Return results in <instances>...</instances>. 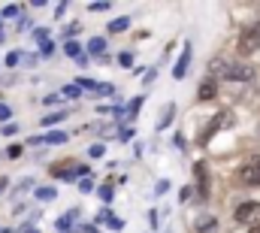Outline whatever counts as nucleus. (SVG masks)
<instances>
[{
    "instance_id": "obj_7",
    "label": "nucleus",
    "mask_w": 260,
    "mask_h": 233,
    "mask_svg": "<svg viewBox=\"0 0 260 233\" xmlns=\"http://www.w3.org/2000/svg\"><path fill=\"white\" fill-rule=\"evenodd\" d=\"M188 64H191V46H185L182 58H179L176 70H173V79H185V73H188Z\"/></svg>"
},
{
    "instance_id": "obj_20",
    "label": "nucleus",
    "mask_w": 260,
    "mask_h": 233,
    "mask_svg": "<svg viewBox=\"0 0 260 233\" xmlns=\"http://www.w3.org/2000/svg\"><path fill=\"white\" fill-rule=\"evenodd\" d=\"M139 106H142V97H136V100H133V103H130L127 115H130V118H136V112H139Z\"/></svg>"
},
{
    "instance_id": "obj_16",
    "label": "nucleus",
    "mask_w": 260,
    "mask_h": 233,
    "mask_svg": "<svg viewBox=\"0 0 260 233\" xmlns=\"http://www.w3.org/2000/svg\"><path fill=\"white\" fill-rule=\"evenodd\" d=\"M61 94H64V97H82V88H79V85H67Z\"/></svg>"
},
{
    "instance_id": "obj_19",
    "label": "nucleus",
    "mask_w": 260,
    "mask_h": 233,
    "mask_svg": "<svg viewBox=\"0 0 260 233\" xmlns=\"http://www.w3.org/2000/svg\"><path fill=\"white\" fill-rule=\"evenodd\" d=\"M118 64H121V67H133V55H130V52H121V55H118Z\"/></svg>"
},
{
    "instance_id": "obj_5",
    "label": "nucleus",
    "mask_w": 260,
    "mask_h": 233,
    "mask_svg": "<svg viewBox=\"0 0 260 233\" xmlns=\"http://www.w3.org/2000/svg\"><path fill=\"white\" fill-rule=\"evenodd\" d=\"M194 176H197V188H200V197L206 200L209 197V170H206V164L200 161V164H194Z\"/></svg>"
},
{
    "instance_id": "obj_31",
    "label": "nucleus",
    "mask_w": 260,
    "mask_h": 233,
    "mask_svg": "<svg viewBox=\"0 0 260 233\" xmlns=\"http://www.w3.org/2000/svg\"><path fill=\"white\" fill-rule=\"evenodd\" d=\"M6 185H9V179H0V191H3V188H6Z\"/></svg>"
},
{
    "instance_id": "obj_4",
    "label": "nucleus",
    "mask_w": 260,
    "mask_h": 233,
    "mask_svg": "<svg viewBox=\"0 0 260 233\" xmlns=\"http://www.w3.org/2000/svg\"><path fill=\"white\" fill-rule=\"evenodd\" d=\"M254 218H260V203H242V206L236 209V221L248 224V221H254Z\"/></svg>"
},
{
    "instance_id": "obj_6",
    "label": "nucleus",
    "mask_w": 260,
    "mask_h": 233,
    "mask_svg": "<svg viewBox=\"0 0 260 233\" xmlns=\"http://www.w3.org/2000/svg\"><path fill=\"white\" fill-rule=\"evenodd\" d=\"M215 94H218V82H215V79L200 82V88H197V97H200V100H212Z\"/></svg>"
},
{
    "instance_id": "obj_12",
    "label": "nucleus",
    "mask_w": 260,
    "mask_h": 233,
    "mask_svg": "<svg viewBox=\"0 0 260 233\" xmlns=\"http://www.w3.org/2000/svg\"><path fill=\"white\" fill-rule=\"evenodd\" d=\"M40 142H52V145H61V142H67V133H64V130H55V133H49V136H43Z\"/></svg>"
},
{
    "instance_id": "obj_24",
    "label": "nucleus",
    "mask_w": 260,
    "mask_h": 233,
    "mask_svg": "<svg viewBox=\"0 0 260 233\" xmlns=\"http://www.w3.org/2000/svg\"><path fill=\"white\" fill-rule=\"evenodd\" d=\"M103 152H106V145H91V152H88V155H91V158H100Z\"/></svg>"
},
{
    "instance_id": "obj_3",
    "label": "nucleus",
    "mask_w": 260,
    "mask_h": 233,
    "mask_svg": "<svg viewBox=\"0 0 260 233\" xmlns=\"http://www.w3.org/2000/svg\"><path fill=\"white\" fill-rule=\"evenodd\" d=\"M242 182L245 185H260V158H251V161H245V167H242Z\"/></svg>"
},
{
    "instance_id": "obj_22",
    "label": "nucleus",
    "mask_w": 260,
    "mask_h": 233,
    "mask_svg": "<svg viewBox=\"0 0 260 233\" xmlns=\"http://www.w3.org/2000/svg\"><path fill=\"white\" fill-rule=\"evenodd\" d=\"M212 224H215L212 218H197V230H209Z\"/></svg>"
},
{
    "instance_id": "obj_29",
    "label": "nucleus",
    "mask_w": 260,
    "mask_h": 233,
    "mask_svg": "<svg viewBox=\"0 0 260 233\" xmlns=\"http://www.w3.org/2000/svg\"><path fill=\"white\" fill-rule=\"evenodd\" d=\"M52 52H55V43H52V40H46V43H43V55H52Z\"/></svg>"
},
{
    "instance_id": "obj_18",
    "label": "nucleus",
    "mask_w": 260,
    "mask_h": 233,
    "mask_svg": "<svg viewBox=\"0 0 260 233\" xmlns=\"http://www.w3.org/2000/svg\"><path fill=\"white\" fill-rule=\"evenodd\" d=\"M97 194H100V200H103V203H109V200H112V194H115V191H112V188H109V185H103V188H100V191H97Z\"/></svg>"
},
{
    "instance_id": "obj_2",
    "label": "nucleus",
    "mask_w": 260,
    "mask_h": 233,
    "mask_svg": "<svg viewBox=\"0 0 260 233\" xmlns=\"http://www.w3.org/2000/svg\"><path fill=\"white\" fill-rule=\"evenodd\" d=\"M239 52H242V55L260 52V24H251V27L242 31V37H239Z\"/></svg>"
},
{
    "instance_id": "obj_25",
    "label": "nucleus",
    "mask_w": 260,
    "mask_h": 233,
    "mask_svg": "<svg viewBox=\"0 0 260 233\" xmlns=\"http://www.w3.org/2000/svg\"><path fill=\"white\" fill-rule=\"evenodd\" d=\"M167 191H170V182H167V179H160V182H157V191H154V194H167Z\"/></svg>"
},
{
    "instance_id": "obj_23",
    "label": "nucleus",
    "mask_w": 260,
    "mask_h": 233,
    "mask_svg": "<svg viewBox=\"0 0 260 233\" xmlns=\"http://www.w3.org/2000/svg\"><path fill=\"white\" fill-rule=\"evenodd\" d=\"M18 61H21V55H18V52H9V55H6V67H15Z\"/></svg>"
},
{
    "instance_id": "obj_9",
    "label": "nucleus",
    "mask_w": 260,
    "mask_h": 233,
    "mask_svg": "<svg viewBox=\"0 0 260 233\" xmlns=\"http://www.w3.org/2000/svg\"><path fill=\"white\" fill-rule=\"evenodd\" d=\"M88 52H91L94 58H103V52H106V40H103V37H94V40L88 43Z\"/></svg>"
},
{
    "instance_id": "obj_30",
    "label": "nucleus",
    "mask_w": 260,
    "mask_h": 233,
    "mask_svg": "<svg viewBox=\"0 0 260 233\" xmlns=\"http://www.w3.org/2000/svg\"><path fill=\"white\" fill-rule=\"evenodd\" d=\"M15 130H18V127H15V124H12V121H9V124H3V133H6V136H12V133H15Z\"/></svg>"
},
{
    "instance_id": "obj_11",
    "label": "nucleus",
    "mask_w": 260,
    "mask_h": 233,
    "mask_svg": "<svg viewBox=\"0 0 260 233\" xmlns=\"http://www.w3.org/2000/svg\"><path fill=\"white\" fill-rule=\"evenodd\" d=\"M127 27H130V18H124V15L115 18V21H109V31H112V34H121V31H127Z\"/></svg>"
},
{
    "instance_id": "obj_21",
    "label": "nucleus",
    "mask_w": 260,
    "mask_h": 233,
    "mask_svg": "<svg viewBox=\"0 0 260 233\" xmlns=\"http://www.w3.org/2000/svg\"><path fill=\"white\" fill-rule=\"evenodd\" d=\"M15 12H18V6H15V3H6V6H3V18H12Z\"/></svg>"
},
{
    "instance_id": "obj_17",
    "label": "nucleus",
    "mask_w": 260,
    "mask_h": 233,
    "mask_svg": "<svg viewBox=\"0 0 260 233\" xmlns=\"http://www.w3.org/2000/svg\"><path fill=\"white\" fill-rule=\"evenodd\" d=\"M55 194H58L55 188H40V191H37V197H40V200H52Z\"/></svg>"
},
{
    "instance_id": "obj_13",
    "label": "nucleus",
    "mask_w": 260,
    "mask_h": 233,
    "mask_svg": "<svg viewBox=\"0 0 260 233\" xmlns=\"http://www.w3.org/2000/svg\"><path fill=\"white\" fill-rule=\"evenodd\" d=\"M173 115H176V106H173V103H167V109H164V118H160V124H157V127H170Z\"/></svg>"
},
{
    "instance_id": "obj_1",
    "label": "nucleus",
    "mask_w": 260,
    "mask_h": 233,
    "mask_svg": "<svg viewBox=\"0 0 260 233\" xmlns=\"http://www.w3.org/2000/svg\"><path fill=\"white\" fill-rule=\"evenodd\" d=\"M212 73H221L224 79H236V82H248L254 79V70L245 64H233V61H212Z\"/></svg>"
},
{
    "instance_id": "obj_10",
    "label": "nucleus",
    "mask_w": 260,
    "mask_h": 233,
    "mask_svg": "<svg viewBox=\"0 0 260 233\" xmlns=\"http://www.w3.org/2000/svg\"><path fill=\"white\" fill-rule=\"evenodd\" d=\"M76 218H79V209H70V212H67L64 218H61V221H58V230H70V227H73V221H76Z\"/></svg>"
},
{
    "instance_id": "obj_14",
    "label": "nucleus",
    "mask_w": 260,
    "mask_h": 233,
    "mask_svg": "<svg viewBox=\"0 0 260 233\" xmlns=\"http://www.w3.org/2000/svg\"><path fill=\"white\" fill-rule=\"evenodd\" d=\"M64 52H67V55H70V58H79V55H82V46H79L76 40H70V43H67V46H64Z\"/></svg>"
},
{
    "instance_id": "obj_32",
    "label": "nucleus",
    "mask_w": 260,
    "mask_h": 233,
    "mask_svg": "<svg viewBox=\"0 0 260 233\" xmlns=\"http://www.w3.org/2000/svg\"><path fill=\"white\" fill-rule=\"evenodd\" d=\"M248 233H260V224H254V227H251V230H248Z\"/></svg>"
},
{
    "instance_id": "obj_15",
    "label": "nucleus",
    "mask_w": 260,
    "mask_h": 233,
    "mask_svg": "<svg viewBox=\"0 0 260 233\" xmlns=\"http://www.w3.org/2000/svg\"><path fill=\"white\" fill-rule=\"evenodd\" d=\"M61 118H67V112H52V115L43 118V124H46V127H52V124H58Z\"/></svg>"
},
{
    "instance_id": "obj_27",
    "label": "nucleus",
    "mask_w": 260,
    "mask_h": 233,
    "mask_svg": "<svg viewBox=\"0 0 260 233\" xmlns=\"http://www.w3.org/2000/svg\"><path fill=\"white\" fill-rule=\"evenodd\" d=\"M88 9H91V12H103V9H109V3H91Z\"/></svg>"
},
{
    "instance_id": "obj_28",
    "label": "nucleus",
    "mask_w": 260,
    "mask_h": 233,
    "mask_svg": "<svg viewBox=\"0 0 260 233\" xmlns=\"http://www.w3.org/2000/svg\"><path fill=\"white\" fill-rule=\"evenodd\" d=\"M34 40H40V43H46V40H49V31H34Z\"/></svg>"
},
{
    "instance_id": "obj_26",
    "label": "nucleus",
    "mask_w": 260,
    "mask_h": 233,
    "mask_svg": "<svg viewBox=\"0 0 260 233\" xmlns=\"http://www.w3.org/2000/svg\"><path fill=\"white\" fill-rule=\"evenodd\" d=\"M0 118H3V121H6V118H12V109H9L6 103H0Z\"/></svg>"
},
{
    "instance_id": "obj_8",
    "label": "nucleus",
    "mask_w": 260,
    "mask_h": 233,
    "mask_svg": "<svg viewBox=\"0 0 260 233\" xmlns=\"http://www.w3.org/2000/svg\"><path fill=\"white\" fill-rule=\"evenodd\" d=\"M97 224H106V227H112V230H121V221H118V218H112V212H109V209H103V212L97 215Z\"/></svg>"
}]
</instances>
